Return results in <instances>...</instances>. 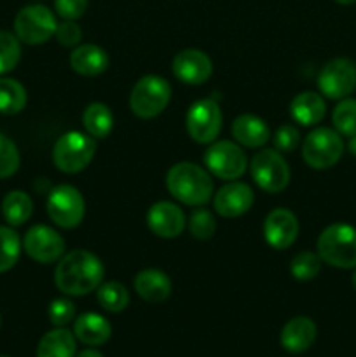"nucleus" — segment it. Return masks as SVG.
Instances as JSON below:
<instances>
[{
    "label": "nucleus",
    "mask_w": 356,
    "mask_h": 357,
    "mask_svg": "<svg viewBox=\"0 0 356 357\" xmlns=\"http://www.w3.org/2000/svg\"><path fill=\"white\" fill-rule=\"evenodd\" d=\"M105 267L100 258L87 250L68 251L59 258L54 271L56 288L68 296H84L103 282Z\"/></svg>",
    "instance_id": "1"
},
{
    "label": "nucleus",
    "mask_w": 356,
    "mask_h": 357,
    "mask_svg": "<svg viewBox=\"0 0 356 357\" xmlns=\"http://www.w3.org/2000/svg\"><path fill=\"white\" fill-rule=\"evenodd\" d=\"M166 187L177 201L195 208L205 206L213 194L212 176L194 162L175 164L166 174Z\"/></svg>",
    "instance_id": "2"
},
{
    "label": "nucleus",
    "mask_w": 356,
    "mask_h": 357,
    "mask_svg": "<svg viewBox=\"0 0 356 357\" xmlns=\"http://www.w3.org/2000/svg\"><path fill=\"white\" fill-rule=\"evenodd\" d=\"M321 261L337 268L356 267V229L346 223L327 227L318 237Z\"/></svg>",
    "instance_id": "3"
},
{
    "label": "nucleus",
    "mask_w": 356,
    "mask_h": 357,
    "mask_svg": "<svg viewBox=\"0 0 356 357\" xmlns=\"http://www.w3.org/2000/svg\"><path fill=\"white\" fill-rule=\"evenodd\" d=\"M96 153L93 136L80 131H68L58 138L52 149V160L61 173L75 174L86 169Z\"/></svg>",
    "instance_id": "4"
},
{
    "label": "nucleus",
    "mask_w": 356,
    "mask_h": 357,
    "mask_svg": "<svg viewBox=\"0 0 356 357\" xmlns=\"http://www.w3.org/2000/svg\"><path fill=\"white\" fill-rule=\"evenodd\" d=\"M171 100V86L159 75H145L135 84L129 108L140 119H154L163 114Z\"/></svg>",
    "instance_id": "5"
},
{
    "label": "nucleus",
    "mask_w": 356,
    "mask_h": 357,
    "mask_svg": "<svg viewBox=\"0 0 356 357\" xmlns=\"http://www.w3.org/2000/svg\"><path fill=\"white\" fill-rule=\"evenodd\" d=\"M56 28L54 13L42 3L23 7L14 17V35L28 45L45 44L56 33Z\"/></svg>",
    "instance_id": "6"
},
{
    "label": "nucleus",
    "mask_w": 356,
    "mask_h": 357,
    "mask_svg": "<svg viewBox=\"0 0 356 357\" xmlns=\"http://www.w3.org/2000/svg\"><path fill=\"white\" fill-rule=\"evenodd\" d=\"M344 142L337 131L318 128L306 136L302 143V159L313 169H328L341 160Z\"/></svg>",
    "instance_id": "7"
},
{
    "label": "nucleus",
    "mask_w": 356,
    "mask_h": 357,
    "mask_svg": "<svg viewBox=\"0 0 356 357\" xmlns=\"http://www.w3.org/2000/svg\"><path fill=\"white\" fill-rule=\"evenodd\" d=\"M250 173L255 183L269 194L285 190L292 178L285 157L276 149H265L255 153L250 162Z\"/></svg>",
    "instance_id": "8"
},
{
    "label": "nucleus",
    "mask_w": 356,
    "mask_h": 357,
    "mask_svg": "<svg viewBox=\"0 0 356 357\" xmlns=\"http://www.w3.org/2000/svg\"><path fill=\"white\" fill-rule=\"evenodd\" d=\"M86 204L84 197L72 185H58L49 192L47 215L59 229H75L82 223Z\"/></svg>",
    "instance_id": "9"
},
{
    "label": "nucleus",
    "mask_w": 356,
    "mask_h": 357,
    "mask_svg": "<svg viewBox=\"0 0 356 357\" xmlns=\"http://www.w3.org/2000/svg\"><path fill=\"white\" fill-rule=\"evenodd\" d=\"M206 169L213 176L225 181H234L244 174L248 167V160L239 145L232 142H216L208 146L202 157Z\"/></svg>",
    "instance_id": "10"
},
{
    "label": "nucleus",
    "mask_w": 356,
    "mask_h": 357,
    "mask_svg": "<svg viewBox=\"0 0 356 357\" xmlns=\"http://www.w3.org/2000/svg\"><path fill=\"white\" fill-rule=\"evenodd\" d=\"M187 132L195 143H213L222 129V112L213 98H205L191 105L185 117Z\"/></svg>",
    "instance_id": "11"
},
{
    "label": "nucleus",
    "mask_w": 356,
    "mask_h": 357,
    "mask_svg": "<svg viewBox=\"0 0 356 357\" xmlns=\"http://www.w3.org/2000/svg\"><path fill=\"white\" fill-rule=\"evenodd\" d=\"M321 94L330 100H344L356 89V65L348 58H335L318 75Z\"/></svg>",
    "instance_id": "12"
},
{
    "label": "nucleus",
    "mask_w": 356,
    "mask_h": 357,
    "mask_svg": "<svg viewBox=\"0 0 356 357\" xmlns=\"http://www.w3.org/2000/svg\"><path fill=\"white\" fill-rule=\"evenodd\" d=\"M23 250L38 264H54L65 255V239L47 225H34L23 239Z\"/></svg>",
    "instance_id": "13"
},
{
    "label": "nucleus",
    "mask_w": 356,
    "mask_h": 357,
    "mask_svg": "<svg viewBox=\"0 0 356 357\" xmlns=\"http://www.w3.org/2000/svg\"><path fill=\"white\" fill-rule=\"evenodd\" d=\"M173 73L180 82L201 86L212 77L213 63L209 56L199 49H184L173 58Z\"/></svg>",
    "instance_id": "14"
},
{
    "label": "nucleus",
    "mask_w": 356,
    "mask_h": 357,
    "mask_svg": "<svg viewBox=\"0 0 356 357\" xmlns=\"http://www.w3.org/2000/svg\"><path fill=\"white\" fill-rule=\"evenodd\" d=\"M299 236V220L290 209H272L264 222L265 243L274 250H286Z\"/></svg>",
    "instance_id": "15"
},
{
    "label": "nucleus",
    "mask_w": 356,
    "mask_h": 357,
    "mask_svg": "<svg viewBox=\"0 0 356 357\" xmlns=\"http://www.w3.org/2000/svg\"><path fill=\"white\" fill-rule=\"evenodd\" d=\"M185 223L187 220H185L184 211L173 202H156L147 211V225L157 237H163V239H173L180 236L185 229Z\"/></svg>",
    "instance_id": "16"
},
{
    "label": "nucleus",
    "mask_w": 356,
    "mask_h": 357,
    "mask_svg": "<svg viewBox=\"0 0 356 357\" xmlns=\"http://www.w3.org/2000/svg\"><path fill=\"white\" fill-rule=\"evenodd\" d=\"M253 201V190L246 183L234 180L230 183L223 185L216 192L215 199H213V206H215V211L223 218H237V216L250 211Z\"/></svg>",
    "instance_id": "17"
},
{
    "label": "nucleus",
    "mask_w": 356,
    "mask_h": 357,
    "mask_svg": "<svg viewBox=\"0 0 356 357\" xmlns=\"http://www.w3.org/2000/svg\"><path fill=\"white\" fill-rule=\"evenodd\" d=\"M316 324L309 317H293L288 323L283 326L281 330V340L283 349L290 354H302L307 349H311V345L316 340Z\"/></svg>",
    "instance_id": "18"
},
{
    "label": "nucleus",
    "mask_w": 356,
    "mask_h": 357,
    "mask_svg": "<svg viewBox=\"0 0 356 357\" xmlns=\"http://www.w3.org/2000/svg\"><path fill=\"white\" fill-rule=\"evenodd\" d=\"M230 131H232L234 139L248 149H258L271 138V129L265 124L264 119L251 114H243L234 119Z\"/></svg>",
    "instance_id": "19"
},
{
    "label": "nucleus",
    "mask_w": 356,
    "mask_h": 357,
    "mask_svg": "<svg viewBox=\"0 0 356 357\" xmlns=\"http://www.w3.org/2000/svg\"><path fill=\"white\" fill-rule=\"evenodd\" d=\"M108 63L110 59L105 49L94 44L77 45L70 54V66L82 77L101 75L108 68Z\"/></svg>",
    "instance_id": "20"
},
{
    "label": "nucleus",
    "mask_w": 356,
    "mask_h": 357,
    "mask_svg": "<svg viewBox=\"0 0 356 357\" xmlns=\"http://www.w3.org/2000/svg\"><path fill=\"white\" fill-rule=\"evenodd\" d=\"M73 335L77 340L82 344L91 345V347H98L110 340L112 337V326L103 316L94 312L80 314L73 324Z\"/></svg>",
    "instance_id": "21"
},
{
    "label": "nucleus",
    "mask_w": 356,
    "mask_h": 357,
    "mask_svg": "<svg viewBox=\"0 0 356 357\" xmlns=\"http://www.w3.org/2000/svg\"><path fill=\"white\" fill-rule=\"evenodd\" d=\"M133 284H135L140 298L150 303H161L171 295L170 278L157 268H145V271L138 272Z\"/></svg>",
    "instance_id": "22"
},
{
    "label": "nucleus",
    "mask_w": 356,
    "mask_h": 357,
    "mask_svg": "<svg viewBox=\"0 0 356 357\" xmlns=\"http://www.w3.org/2000/svg\"><path fill=\"white\" fill-rule=\"evenodd\" d=\"M325 114H327L325 100L313 91L299 93L290 103V115L293 117V121L302 126L318 124L325 117Z\"/></svg>",
    "instance_id": "23"
},
{
    "label": "nucleus",
    "mask_w": 356,
    "mask_h": 357,
    "mask_svg": "<svg viewBox=\"0 0 356 357\" xmlns=\"http://www.w3.org/2000/svg\"><path fill=\"white\" fill-rule=\"evenodd\" d=\"M77 342L75 335L65 328H56L47 331L40 338L37 347V357H75Z\"/></svg>",
    "instance_id": "24"
},
{
    "label": "nucleus",
    "mask_w": 356,
    "mask_h": 357,
    "mask_svg": "<svg viewBox=\"0 0 356 357\" xmlns=\"http://www.w3.org/2000/svg\"><path fill=\"white\" fill-rule=\"evenodd\" d=\"M82 124L94 139H105L114 128V115L105 103H91L82 114Z\"/></svg>",
    "instance_id": "25"
},
{
    "label": "nucleus",
    "mask_w": 356,
    "mask_h": 357,
    "mask_svg": "<svg viewBox=\"0 0 356 357\" xmlns=\"http://www.w3.org/2000/svg\"><path fill=\"white\" fill-rule=\"evenodd\" d=\"M2 213L10 227H20L30 220L34 213V202L27 192L13 190L3 197Z\"/></svg>",
    "instance_id": "26"
},
{
    "label": "nucleus",
    "mask_w": 356,
    "mask_h": 357,
    "mask_svg": "<svg viewBox=\"0 0 356 357\" xmlns=\"http://www.w3.org/2000/svg\"><path fill=\"white\" fill-rule=\"evenodd\" d=\"M27 107V89L14 79H0V114L16 115Z\"/></svg>",
    "instance_id": "27"
},
{
    "label": "nucleus",
    "mask_w": 356,
    "mask_h": 357,
    "mask_svg": "<svg viewBox=\"0 0 356 357\" xmlns=\"http://www.w3.org/2000/svg\"><path fill=\"white\" fill-rule=\"evenodd\" d=\"M96 298L98 303L101 305V309H105L107 312L119 314L129 305V293L121 282H101L96 289Z\"/></svg>",
    "instance_id": "28"
},
{
    "label": "nucleus",
    "mask_w": 356,
    "mask_h": 357,
    "mask_svg": "<svg viewBox=\"0 0 356 357\" xmlns=\"http://www.w3.org/2000/svg\"><path fill=\"white\" fill-rule=\"evenodd\" d=\"M21 255V239L9 227H0V274L10 271Z\"/></svg>",
    "instance_id": "29"
},
{
    "label": "nucleus",
    "mask_w": 356,
    "mask_h": 357,
    "mask_svg": "<svg viewBox=\"0 0 356 357\" xmlns=\"http://www.w3.org/2000/svg\"><path fill=\"white\" fill-rule=\"evenodd\" d=\"M332 122H334L335 131L341 136L356 135V100L353 98H344L332 114Z\"/></svg>",
    "instance_id": "30"
},
{
    "label": "nucleus",
    "mask_w": 356,
    "mask_h": 357,
    "mask_svg": "<svg viewBox=\"0 0 356 357\" xmlns=\"http://www.w3.org/2000/svg\"><path fill=\"white\" fill-rule=\"evenodd\" d=\"M21 59L20 38L14 33L0 30V75L13 72Z\"/></svg>",
    "instance_id": "31"
},
{
    "label": "nucleus",
    "mask_w": 356,
    "mask_h": 357,
    "mask_svg": "<svg viewBox=\"0 0 356 357\" xmlns=\"http://www.w3.org/2000/svg\"><path fill=\"white\" fill-rule=\"evenodd\" d=\"M321 271V258L320 255L311 253V251H302L295 255L290 261V272L297 281H311L316 278Z\"/></svg>",
    "instance_id": "32"
},
{
    "label": "nucleus",
    "mask_w": 356,
    "mask_h": 357,
    "mask_svg": "<svg viewBox=\"0 0 356 357\" xmlns=\"http://www.w3.org/2000/svg\"><path fill=\"white\" fill-rule=\"evenodd\" d=\"M20 150L16 143L7 136L0 135V180L10 178L17 169H20Z\"/></svg>",
    "instance_id": "33"
},
{
    "label": "nucleus",
    "mask_w": 356,
    "mask_h": 357,
    "mask_svg": "<svg viewBox=\"0 0 356 357\" xmlns=\"http://www.w3.org/2000/svg\"><path fill=\"white\" fill-rule=\"evenodd\" d=\"M188 230L199 241L212 239L213 234L216 232L215 216L208 209H195V211H192L191 218H188Z\"/></svg>",
    "instance_id": "34"
},
{
    "label": "nucleus",
    "mask_w": 356,
    "mask_h": 357,
    "mask_svg": "<svg viewBox=\"0 0 356 357\" xmlns=\"http://www.w3.org/2000/svg\"><path fill=\"white\" fill-rule=\"evenodd\" d=\"M47 314L56 328H63L75 317V305L66 298H56L49 303Z\"/></svg>",
    "instance_id": "35"
},
{
    "label": "nucleus",
    "mask_w": 356,
    "mask_h": 357,
    "mask_svg": "<svg viewBox=\"0 0 356 357\" xmlns=\"http://www.w3.org/2000/svg\"><path fill=\"white\" fill-rule=\"evenodd\" d=\"M272 139H274V146L279 153H288L300 145V132L295 126L285 124L278 128Z\"/></svg>",
    "instance_id": "36"
},
{
    "label": "nucleus",
    "mask_w": 356,
    "mask_h": 357,
    "mask_svg": "<svg viewBox=\"0 0 356 357\" xmlns=\"http://www.w3.org/2000/svg\"><path fill=\"white\" fill-rule=\"evenodd\" d=\"M54 37L58 38V42L63 47H73L82 38V30H80V26L75 21L63 20V23H59L58 28H56Z\"/></svg>",
    "instance_id": "37"
},
{
    "label": "nucleus",
    "mask_w": 356,
    "mask_h": 357,
    "mask_svg": "<svg viewBox=\"0 0 356 357\" xmlns=\"http://www.w3.org/2000/svg\"><path fill=\"white\" fill-rule=\"evenodd\" d=\"M87 9V0H54V10L61 20L75 21L84 16Z\"/></svg>",
    "instance_id": "38"
},
{
    "label": "nucleus",
    "mask_w": 356,
    "mask_h": 357,
    "mask_svg": "<svg viewBox=\"0 0 356 357\" xmlns=\"http://www.w3.org/2000/svg\"><path fill=\"white\" fill-rule=\"evenodd\" d=\"M75 357H103V354L98 351H94V349H86V351H80Z\"/></svg>",
    "instance_id": "39"
},
{
    "label": "nucleus",
    "mask_w": 356,
    "mask_h": 357,
    "mask_svg": "<svg viewBox=\"0 0 356 357\" xmlns=\"http://www.w3.org/2000/svg\"><path fill=\"white\" fill-rule=\"evenodd\" d=\"M348 149L353 155H356V135L349 136V143H348Z\"/></svg>",
    "instance_id": "40"
},
{
    "label": "nucleus",
    "mask_w": 356,
    "mask_h": 357,
    "mask_svg": "<svg viewBox=\"0 0 356 357\" xmlns=\"http://www.w3.org/2000/svg\"><path fill=\"white\" fill-rule=\"evenodd\" d=\"M337 3H342V6H351V3H355L356 0H335Z\"/></svg>",
    "instance_id": "41"
},
{
    "label": "nucleus",
    "mask_w": 356,
    "mask_h": 357,
    "mask_svg": "<svg viewBox=\"0 0 356 357\" xmlns=\"http://www.w3.org/2000/svg\"><path fill=\"white\" fill-rule=\"evenodd\" d=\"M351 282H353V288L356 289V271H355V274H353V278H351Z\"/></svg>",
    "instance_id": "42"
},
{
    "label": "nucleus",
    "mask_w": 356,
    "mask_h": 357,
    "mask_svg": "<svg viewBox=\"0 0 356 357\" xmlns=\"http://www.w3.org/2000/svg\"><path fill=\"white\" fill-rule=\"evenodd\" d=\"M0 357H6V356H0Z\"/></svg>",
    "instance_id": "43"
}]
</instances>
